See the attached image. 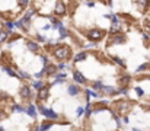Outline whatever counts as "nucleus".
<instances>
[{
  "label": "nucleus",
  "mask_w": 150,
  "mask_h": 131,
  "mask_svg": "<svg viewBox=\"0 0 150 131\" xmlns=\"http://www.w3.org/2000/svg\"><path fill=\"white\" fill-rule=\"evenodd\" d=\"M54 28H56V29H61L63 28V23L60 21H56V22H54Z\"/></svg>",
  "instance_id": "nucleus-10"
},
{
  "label": "nucleus",
  "mask_w": 150,
  "mask_h": 131,
  "mask_svg": "<svg viewBox=\"0 0 150 131\" xmlns=\"http://www.w3.org/2000/svg\"><path fill=\"white\" fill-rule=\"evenodd\" d=\"M89 37H91L92 39H99V38L102 37V34H101L99 31H92L91 34H89Z\"/></svg>",
  "instance_id": "nucleus-5"
},
{
  "label": "nucleus",
  "mask_w": 150,
  "mask_h": 131,
  "mask_svg": "<svg viewBox=\"0 0 150 131\" xmlns=\"http://www.w3.org/2000/svg\"><path fill=\"white\" fill-rule=\"evenodd\" d=\"M136 90H137V93H138V95H143V90H141L140 87H137V89H136Z\"/></svg>",
  "instance_id": "nucleus-20"
},
{
  "label": "nucleus",
  "mask_w": 150,
  "mask_h": 131,
  "mask_svg": "<svg viewBox=\"0 0 150 131\" xmlns=\"http://www.w3.org/2000/svg\"><path fill=\"white\" fill-rule=\"evenodd\" d=\"M93 87H95V89H101V87H102V83H99V82H98V83L93 84Z\"/></svg>",
  "instance_id": "nucleus-15"
},
{
  "label": "nucleus",
  "mask_w": 150,
  "mask_h": 131,
  "mask_svg": "<svg viewBox=\"0 0 150 131\" xmlns=\"http://www.w3.org/2000/svg\"><path fill=\"white\" fill-rule=\"evenodd\" d=\"M13 111H16V112H22V111H23V108H21V106H18V105H16V106H13Z\"/></svg>",
  "instance_id": "nucleus-14"
},
{
  "label": "nucleus",
  "mask_w": 150,
  "mask_h": 131,
  "mask_svg": "<svg viewBox=\"0 0 150 131\" xmlns=\"http://www.w3.org/2000/svg\"><path fill=\"white\" fill-rule=\"evenodd\" d=\"M21 76H22V77H28V74H26V73H23V72H21Z\"/></svg>",
  "instance_id": "nucleus-21"
},
{
  "label": "nucleus",
  "mask_w": 150,
  "mask_h": 131,
  "mask_svg": "<svg viewBox=\"0 0 150 131\" xmlns=\"http://www.w3.org/2000/svg\"><path fill=\"white\" fill-rule=\"evenodd\" d=\"M41 111L44 112V115L47 117V118H51V119H54V118H57V114L54 112V111H48V109H45V108H41Z\"/></svg>",
  "instance_id": "nucleus-2"
},
{
  "label": "nucleus",
  "mask_w": 150,
  "mask_h": 131,
  "mask_svg": "<svg viewBox=\"0 0 150 131\" xmlns=\"http://www.w3.org/2000/svg\"><path fill=\"white\" fill-rule=\"evenodd\" d=\"M21 4H22V6H25V4H28V0H21Z\"/></svg>",
  "instance_id": "nucleus-19"
},
{
  "label": "nucleus",
  "mask_w": 150,
  "mask_h": 131,
  "mask_svg": "<svg viewBox=\"0 0 150 131\" xmlns=\"http://www.w3.org/2000/svg\"><path fill=\"white\" fill-rule=\"evenodd\" d=\"M26 44H28V45H29V48H31V50H37V48H38V45H37V44H35V42H31V41H28V42H26Z\"/></svg>",
  "instance_id": "nucleus-9"
},
{
  "label": "nucleus",
  "mask_w": 150,
  "mask_h": 131,
  "mask_svg": "<svg viewBox=\"0 0 150 131\" xmlns=\"http://www.w3.org/2000/svg\"><path fill=\"white\" fill-rule=\"evenodd\" d=\"M83 58H86V54H84V53H80L77 57H76V61H80V60H83Z\"/></svg>",
  "instance_id": "nucleus-11"
},
{
  "label": "nucleus",
  "mask_w": 150,
  "mask_h": 131,
  "mask_svg": "<svg viewBox=\"0 0 150 131\" xmlns=\"http://www.w3.org/2000/svg\"><path fill=\"white\" fill-rule=\"evenodd\" d=\"M73 77H74V80L77 82V83H84V77L80 74V73H73Z\"/></svg>",
  "instance_id": "nucleus-3"
},
{
  "label": "nucleus",
  "mask_w": 150,
  "mask_h": 131,
  "mask_svg": "<svg viewBox=\"0 0 150 131\" xmlns=\"http://www.w3.org/2000/svg\"><path fill=\"white\" fill-rule=\"evenodd\" d=\"M56 13L57 15H63V13H64V4L63 3H57V7H56Z\"/></svg>",
  "instance_id": "nucleus-4"
},
{
  "label": "nucleus",
  "mask_w": 150,
  "mask_h": 131,
  "mask_svg": "<svg viewBox=\"0 0 150 131\" xmlns=\"http://www.w3.org/2000/svg\"><path fill=\"white\" fill-rule=\"evenodd\" d=\"M82 114H83V108H79L77 109V115H82Z\"/></svg>",
  "instance_id": "nucleus-18"
},
{
  "label": "nucleus",
  "mask_w": 150,
  "mask_h": 131,
  "mask_svg": "<svg viewBox=\"0 0 150 131\" xmlns=\"http://www.w3.org/2000/svg\"><path fill=\"white\" fill-rule=\"evenodd\" d=\"M69 92H70V93H72V95H76V93H77V92H79L77 86H70V87H69Z\"/></svg>",
  "instance_id": "nucleus-7"
},
{
  "label": "nucleus",
  "mask_w": 150,
  "mask_h": 131,
  "mask_svg": "<svg viewBox=\"0 0 150 131\" xmlns=\"http://www.w3.org/2000/svg\"><path fill=\"white\" fill-rule=\"evenodd\" d=\"M34 87H35V89H41V87H42V82H35Z\"/></svg>",
  "instance_id": "nucleus-13"
},
{
  "label": "nucleus",
  "mask_w": 150,
  "mask_h": 131,
  "mask_svg": "<svg viewBox=\"0 0 150 131\" xmlns=\"http://www.w3.org/2000/svg\"><path fill=\"white\" fill-rule=\"evenodd\" d=\"M56 56L58 57V58H66V57L69 56V48H67V47L58 48V50L56 51Z\"/></svg>",
  "instance_id": "nucleus-1"
},
{
  "label": "nucleus",
  "mask_w": 150,
  "mask_h": 131,
  "mask_svg": "<svg viewBox=\"0 0 150 131\" xmlns=\"http://www.w3.org/2000/svg\"><path fill=\"white\" fill-rule=\"evenodd\" d=\"M6 26L9 29H13V23H12V22H6Z\"/></svg>",
  "instance_id": "nucleus-16"
},
{
  "label": "nucleus",
  "mask_w": 150,
  "mask_h": 131,
  "mask_svg": "<svg viewBox=\"0 0 150 131\" xmlns=\"http://www.w3.org/2000/svg\"><path fill=\"white\" fill-rule=\"evenodd\" d=\"M39 98H42V99L47 98V89H42V90L39 92Z\"/></svg>",
  "instance_id": "nucleus-12"
},
{
  "label": "nucleus",
  "mask_w": 150,
  "mask_h": 131,
  "mask_svg": "<svg viewBox=\"0 0 150 131\" xmlns=\"http://www.w3.org/2000/svg\"><path fill=\"white\" fill-rule=\"evenodd\" d=\"M26 112H28L31 117H35V106H34V105H31L28 109H26Z\"/></svg>",
  "instance_id": "nucleus-6"
},
{
  "label": "nucleus",
  "mask_w": 150,
  "mask_h": 131,
  "mask_svg": "<svg viewBox=\"0 0 150 131\" xmlns=\"http://www.w3.org/2000/svg\"><path fill=\"white\" fill-rule=\"evenodd\" d=\"M4 39H7V32L6 31H2V32H0V42L4 41Z\"/></svg>",
  "instance_id": "nucleus-8"
},
{
  "label": "nucleus",
  "mask_w": 150,
  "mask_h": 131,
  "mask_svg": "<svg viewBox=\"0 0 150 131\" xmlns=\"http://www.w3.org/2000/svg\"><path fill=\"white\" fill-rule=\"evenodd\" d=\"M47 72H48V73H53V72H54V67H53V66H50V67L47 69Z\"/></svg>",
  "instance_id": "nucleus-17"
}]
</instances>
